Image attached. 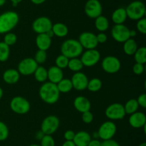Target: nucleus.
Wrapping results in <instances>:
<instances>
[{
  "mask_svg": "<svg viewBox=\"0 0 146 146\" xmlns=\"http://www.w3.org/2000/svg\"><path fill=\"white\" fill-rule=\"evenodd\" d=\"M62 146H76L74 143L73 141H66L65 142L63 143Z\"/></svg>",
  "mask_w": 146,
  "mask_h": 146,
  "instance_id": "obj_49",
  "label": "nucleus"
},
{
  "mask_svg": "<svg viewBox=\"0 0 146 146\" xmlns=\"http://www.w3.org/2000/svg\"><path fill=\"white\" fill-rule=\"evenodd\" d=\"M38 67V64L32 58H27L21 60L18 64V70L21 75L29 76L34 74Z\"/></svg>",
  "mask_w": 146,
  "mask_h": 146,
  "instance_id": "obj_12",
  "label": "nucleus"
},
{
  "mask_svg": "<svg viewBox=\"0 0 146 146\" xmlns=\"http://www.w3.org/2000/svg\"><path fill=\"white\" fill-rule=\"evenodd\" d=\"M20 74L17 70L10 68L6 70L3 74V80L8 84H14L19 80Z\"/></svg>",
  "mask_w": 146,
  "mask_h": 146,
  "instance_id": "obj_22",
  "label": "nucleus"
},
{
  "mask_svg": "<svg viewBox=\"0 0 146 146\" xmlns=\"http://www.w3.org/2000/svg\"><path fill=\"white\" fill-rule=\"evenodd\" d=\"M68 68H69L71 71H74V72H80L81 69L84 68V65H83L82 62H81V59L78 58H71L68 61Z\"/></svg>",
  "mask_w": 146,
  "mask_h": 146,
  "instance_id": "obj_30",
  "label": "nucleus"
},
{
  "mask_svg": "<svg viewBox=\"0 0 146 146\" xmlns=\"http://www.w3.org/2000/svg\"><path fill=\"white\" fill-rule=\"evenodd\" d=\"M138 146H146V143H145V142L142 143L140 144V145Z\"/></svg>",
  "mask_w": 146,
  "mask_h": 146,
  "instance_id": "obj_56",
  "label": "nucleus"
},
{
  "mask_svg": "<svg viewBox=\"0 0 146 146\" xmlns=\"http://www.w3.org/2000/svg\"><path fill=\"white\" fill-rule=\"evenodd\" d=\"M59 119L55 115H48L44 119L41 125V131L44 135H51L59 126Z\"/></svg>",
  "mask_w": 146,
  "mask_h": 146,
  "instance_id": "obj_7",
  "label": "nucleus"
},
{
  "mask_svg": "<svg viewBox=\"0 0 146 146\" xmlns=\"http://www.w3.org/2000/svg\"><path fill=\"white\" fill-rule=\"evenodd\" d=\"M34 78L38 82H45L48 79L47 70L43 66H38L34 73Z\"/></svg>",
  "mask_w": 146,
  "mask_h": 146,
  "instance_id": "obj_28",
  "label": "nucleus"
},
{
  "mask_svg": "<svg viewBox=\"0 0 146 146\" xmlns=\"http://www.w3.org/2000/svg\"><path fill=\"white\" fill-rule=\"evenodd\" d=\"M101 142L98 139H91L88 146H101Z\"/></svg>",
  "mask_w": 146,
  "mask_h": 146,
  "instance_id": "obj_46",
  "label": "nucleus"
},
{
  "mask_svg": "<svg viewBox=\"0 0 146 146\" xmlns=\"http://www.w3.org/2000/svg\"><path fill=\"white\" fill-rule=\"evenodd\" d=\"M94 120V115L90 111H86L82 113V121L83 122L86 124L91 123Z\"/></svg>",
  "mask_w": 146,
  "mask_h": 146,
  "instance_id": "obj_40",
  "label": "nucleus"
},
{
  "mask_svg": "<svg viewBox=\"0 0 146 146\" xmlns=\"http://www.w3.org/2000/svg\"><path fill=\"white\" fill-rule=\"evenodd\" d=\"M71 81L73 88H75L77 91H84L87 88L89 80L85 74L82 72H76L72 76Z\"/></svg>",
  "mask_w": 146,
  "mask_h": 146,
  "instance_id": "obj_16",
  "label": "nucleus"
},
{
  "mask_svg": "<svg viewBox=\"0 0 146 146\" xmlns=\"http://www.w3.org/2000/svg\"><path fill=\"white\" fill-rule=\"evenodd\" d=\"M19 17L15 11H8L0 14V34L10 32L18 24Z\"/></svg>",
  "mask_w": 146,
  "mask_h": 146,
  "instance_id": "obj_2",
  "label": "nucleus"
},
{
  "mask_svg": "<svg viewBox=\"0 0 146 146\" xmlns=\"http://www.w3.org/2000/svg\"><path fill=\"white\" fill-rule=\"evenodd\" d=\"M78 41L83 48H86V50L95 49L98 44L96 39V35L89 31L81 33Z\"/></svg>",
  "mask_w": 146,
  "mask_h": 146,
  "instance_id": "obj_14",
  "label": "nucleus"
},
{
  "mask_svg": "<svg viewBox=\"0 0 146 146\" xmlns=\"http://www.w3.org/2000/svg\"><path fill=\"white\" fill-rule=\"evenodd\" d=\"M52 22L46 17H40L36 19L32 24V29L36 34H46L52 28Z\"/></svg>",
  "mask_w": 146,
  "mask_h": 146,
  "instance_id": "obj_13",
  "label": "nucleus"
},
{
  "mask_svg": "<svg viewBox=\"0 0 146 146\" xmlns=\"http://www.w3.org/2000/svg\"><path fill=\"white\" fill-rule=\"evenodd\" d=\"M101 146H121L118 142L114 140L111 139L108 141H104L101 142Z\"/></svg>",
  "mask_w": 146,
  "mask_h": 146,
  "instance_id": "obj_44",
  "label": "nucleus"
},
{
  "mask_svg": "<svg viewBox=\"0 0 146 146\" xmlns=\"http://www.w3.org/2000/svg\"><path fill=\"white\" fill-rule=\"evenodd\" d=\"M136 36V31L135 30H130V38H133Z\"/></svg>",
  "mask_w": 146,
  "mask_h": 146,
  "instance_id": "obj_51",
  "label": "nucleus"
},
{
  "mask_svg": "<svg viewBox=\"0 0 146 146\" xmlns=\"http://www.w3.org/2000/svg\"><path fill=\"white\" fill-rule=\"evenodd\" d=\"M137 49H138V45H137L136 41L133 38H130L124 42L123 51L127 55H134Z\"/></svg>",
  "mask_w": 146,
  "mask_h": 146,
  "instance_id": "obj_25",
  "label": "nucleus"
},
{
  "mask_svg": "<svg viewBox=\"0 0 146 146\" xmlns=\"http://www.w3.org/2000/svg\"><path fill=\"white\" fill-rule=\"evenodd\" d=\"M102 87V82L101 80L98 78H91L88 81L87 88L91 92H97L99 91Z\"/></svg>",
  "mask_w": 146,
  "mask_h": 146,
  "instance_id": "obj_32",
  "label": "nucleus"
},
{
  "mask_svg": "<svg viewBox=\"0 0 146 146\" xmlns=\"http://www.w3.org/2000/svg\"><path fill=\"white\" fill-rule=\"evenodd\" d=\"M101 58V54L99 51L96 49L86 50L81 54L80 58L84 66L91 67L98 64Z\"/></svg>",
  "mask_w": 146,
  "mask_h": 146,
  "instance_id": "obj_9",
  "label": "nucleus"
},
{
  "mask_svg": "<svg viewBox=\"0 0 146 146\" xmlns=\"http://www.w3.org/2000/svg\"><path fill=\"white\" fill-rule=\"evenodd\" d=\"M36 45L38 50L46 51L51 45V38L46 34H38L36 38Z\"/></svg>",
  "mask_w": 146,
  "mask_h": 146,
  "instance_id": "obj_21",
  "label": "nucleus"
},
{
  "mask_svg": "<svg viewBox=\"0 0 146 146\" xmlns=\"http://www.w3.org/2000/svg\"><path fill=\"white\" fill-rule=\"evenodd\" d=\"M46 34L47 36H49L51 38H52V37L54 36V32H53L52 29H51V30H49V31H48L46 33Z\"/></svg>",
  "mask_w": 146,
  "mask_h": 146,
  "instance_id": "obj_52",
  "label": "nucleus"
},
{
  "mask_svg": "<svg viewBox=\"0 0 146 146\" xmlns=\"http://www.w3.org/2000/svg\"><path fill=\"white\" fill-rule=\"evenodd\" d=\"M31 1L33 4H36V5H39V4H41L45 2L46 0H31Z\"/></svg>",
  "mask_w": 146,
  "mask_h": 146,
  "instance_id": "obj_48",
  "label": "nucleus"
},
{
  "mask_svg": "<svg viewBox=\"0 0 146 146\" xmlns=\"http://www.w3.org/2000/svg\"><path fill=\"white\" fill-rule=\"evenodd\" d=\"M123 107L125 114L131 115V114L137 112L139 106H138L136 99H130L125 103V106H123Z\"/></svg>",
  "mask_w": 146,
  "mask_h": 146,
  "instance_id": "obj_29",
  "label": "nucleus"
},
{
  "mask_svg": "<svg viewBox=\"0 0 146 146\" xmlns=\"http://www.w3.org/2000/svg\"><path fill=\"white\" fill-rule=\"evenodd\" d=\"M129 123L133 128H141L146 125V116L143 112H135L131 114L129 118Z\"/></svg>",
  "mask_w": 146,
  "mask_h": 146,
  "instance_id": "obj_17",
  "label": "nucleus"
},
{
  "mask_svg": "<svg viewBox=\"0 0 146 146\" xmlns=\"http://www.w3.org/2000/svg\"><path fill=\"white\" fill-rule=\"evenodd\" d=\"M102 10V5L98 0H88L84 7L86 14L91 19H96L101 16Z\"/></svg>",
  "mask_w": 146,
  "mask_h": 146,
  "instance_id": "obj_15",
  "label": "nucleus"
},
{
  "mask_svg": "<svg viewBox=\"0 0 146 146\" xmlns=\"http://www.w3.org/2000/svg\"><path fill=\"white\" fill-rule=\"evenodd\" d=\"M105 114L110 120H121L126 115L124 110V107L122 104L115 103L106 108Z\"/></svg>",
  "mask_w": 146,
  "mask_h": 146,
  "instance_id": "obj_10",
  "label": "nucleus"
},
{
  "mask_svg": "<svg viewBox=\"0 0 146 146\" xmlns=\"http://www.w3.org/2000/svg\"><path fill=\"white\" fill-rule=\"evenodd\" d=\"M10 108L15 113L24 115L29 111L30 104L24 97L15 96L10 102Z\"/></svg>",
  "mask_w": 146,
  "mask_h": 146,
  "instance_id": "obj_5",
  "label": "nucleus"
},
{
  "mask_svg": "<svg viewBox=\"0 0 146 146\" xmlns=\"http://www.w3.org/2000/svg\"><path fill=\"white\" fill-rule=\"evenodd\" d=\"M29 146H41L40 145H37V144H32V145H29Z\"/></svg>",
  "mask_w": 146,
  "mask_h": 146,
  "instance_id": "obj_57",
  "label": "nucleus"
},
{
  "mask_svg": "<svg viewBox=\"0 0 146 146\" xmlns=\"http://www.w3.org/2000/svg\"><path fill=\"white\" fill-rule=\"evenodd\" d=\"M51 29L54 32V36L61 37V38L66 36L68 33V27L66 24H63V23L58 22L53 24Z\"/></svg>",
  "mask_w": 146,
  "mask_h": 146,
  "instance_id": "obj_24",
  "label": "nucleus"
},
{
  "mask_svg": "<svg viewBox=\"0 0 146 146\" xmlns=\"http://www.w3.org/2000/svg\"><path fill=\"white\" fill-rule=\"evenodd\" d=\"M102 68L108 74H115L121 67L120 60L114 56H108L103 59L101 63Z\"/></svg>",
  "mask_w": 146,
  "mask_h": 146,
  "instance_id": "obj_8",
  "label": "nucleus"
},
{
  "mask_svg": "<svg viewBox=\"0 0 146 146\" xmlns=\"http://www.w3.org/2000/svg\"><path fill=\"white\" fill-rule=\"evenodd\" d=\"M93 135H94V139H98V133H94V134H93Z\"/></svg>",
  "mask_w": 146,
  "mask_h": 146,
  "instance_id": "obj_55",
  "label": "nucleus"
},
{
  "mask_svg": "<svg viewBox=\"0 0 146 146\" xmlns=\"http://www.w3.org/2000/svg\"><path fill=\"white\" fill-rule=\"evenodd\" d=\"M127 17L132 20H139L145 15V6L143 1L136 0L130 3L125 8Z\"/></svg>",
  "mask_w": 146,
  "mask_h": 146,
  "instance_id": "obj_4",
  "label": "nucleus"
},
{
  "mask_svg": "<svg viewBox=\"0 0 146 146\" xmlns=\"http://www.w3.org/2000/svg\"><path fill=\"white\" fill-rule=\"evenodd\" d=\"M117 127L113 121H108L101 125L98 131V138L104 141H108L113 138L116 133Z\"/></svg>",
  "mask_w": 146,
  "mask_h": 146,
  "instance_id": "obj_6",
  "label": "nucleus"
},
{
  "mask_svg": "<svg viewBox=\"0 0 146 146\" xmlns=\"http://www.w3.org/2000/svg\"><path fill=\"white\" fill-rule=\"evenodd\" d=\"M107 38H108V37H107L106 34H104V32H101L98 35H96V39L98 44L99 43L104 44V43H105L107 41Z\"/></svg>",
  "mask_w": 146,
  "mask_h": 146,
  "instance_id": "obj_45",
  "label": "nucleus"
},
{
  "mask_svg": "<svg viewBox=\"0 0 146 146\" xmlns=\"http://www.w3.org/2000/svg\"><path fill=\"white\" fill-rule=\"evenodd\" d=\"M56 86L58 91L60 93H63V94H66V93L70 92L73 88V85L71 79H68V78H63L61 81H59L56 84Z\"/></svg>",
  "mask_w": 146,
  "mask_h": 146,
  "instance_id": "obj_27",
  "label": "nucleus"
},
{
  "mask_svg": "<svg viewBox=\"0 0 146 146\" xmlns=\"http://www.w3.org/2000/svg\"><path fill=\"white\" fill-rule=\"evenodd\" d=\"M74 106L76 111L83 113L90 111L91 104L88 98L82 96H80L74 99Z\"/></svg>",
  "mask_w": 146,
  "mask_h": 146,
  "instance_id": "obj_18",
  "label": "nucleus"
},
{
  "mask_svg": "<svg viewBox=\"0 0 146 146\" xmlns=\"http://www.w3.org/2000/svg\"><path fill=\"white\" fill-rule=\"evenodd\" d=\"M9 128L4 123L0 121V141H4L9 136Z\"/></svg>",
  "mask_w": 146,
  "mask_h": 146,
  "instance_id": "obj_37",
  "label": "nucleus"
},
{
  "mask_svg": "<svg viewBox=\"0 0 146 146\" xmlns=\"http://www.w3.org/2000/svg\"><path fill=\"white\" fill-rule=\"evenodd\" d=\"M10 1L12 3L13 6H14V7H16V6H17V4H19L20 2H21L23 0H10Z\"/></svg>",
  "mask_w": 146,
  "mask_h": 146,
  "instance_id": "obj_50",
  "label": "nucleus"
},
{
  "mask_svg": "<svg viewBox=\"0 0 146 146\" xmlns=\"http://www.w3.org/2000/svg\"><path fill=\"white\" fill-rule=\"evenodd\" d=\"M112 21L115 24H123L127 19V14L125 8L120 7L116 9L112 14Z\"/></svg>",
  "mask_w": 146,
  "mask_h": 146,
  "instance_id": "obj_23",
  "label": "nucleus"
},
{
  "mask_svg": "<svg viewBox=\"0 0 146 146\" xmlns=\"http://www.w3.org/2000/svg\"><path fill=\"white\" fill-rule=\"evenodd\" d=\"M74 136H75V133L71 130H68L64 133V139L67 141H73Z\"/></svg>",
  "mask_w": 146,
  "mask_h": 146,
  "instance_id": "obj_43",
  "label": "nucleus"
},
{
  "mask_svg": "<svg viewBox=\"0 0 146 146\" xmlns=\"http://www.w3.org/2000/svg\"><path fill=\"white\" fill-rule=\"evenodd\" d=\"M134 59L138 64H145L146 62V48L143 46L138 48L134 54Z\"/></svg>",
  "mask_w": 146,
  "mask_h": 146,
  "instance_id": "obj_31",
  "label": "nucleus"
},
{
  "mask_svg": "<svg viewBox=\"0 0 146 146\" xmlns=\"http://www.w3.org/2000/svg\"><path fill=\"white\" fill-rule=\"evenodd\" d=\"M17 37L15 34H13V33L9 32L7 33V34H5V36H4V41H3V42H4L7 45L10 46L14 45V44L17 42Z\"/></svg>",
  "mask_w": 146,
  "mask_h": 146,
  "instance_id": "obj_36",
  "label": "nucleus"
},
{
  "mask_svg": "<svg viewBox=\"0 0 146 146\" xmlns=\"http://www.w3.org/2000/svg\"><path fill=\"white\" fill-rule=\"evenodd\" d=\"M91 140V137L88 132L81 131L75 133L73 142L76 146H88Z\"/></svg>",
  "mask_w": 146,
  "mask_h": 146,
  "instance_id": "obj_20",
  "label": "nucleus"
},
{
  "mask_svg": "<svg viewBox=\"0 0 146 146\" xmlns=\"http://www.w3.org/2000/svg\"><path fill=\"white\" fill-rule=\"evenodd\" d=\"M7 0H0V7H2L3 5H4L6 3Z\"/></svg>",
  "mask_w": 146,
  "mask_h": 146,
  "instance_id": "obj_53",
  "label": "nucleus"
},
{
  "mask_svg": "<svg viewBox=\"0 0 146 146\" xmlns=\"http://www.w3.org/2000/svg\"><path fill=\"white\" fill-rule=\"evenodd\" d=\"M68 61H69V59L67 57L61 54V55L58 56L56 58V66L61 68V69L66 68V67H68Z\"/></svg>",
  "mask_w": 146,
  "mask_h": 146,
  "instance_id": "obj_34",
  "label": "nucleus"
},
{
  "mask_svg": "<svg viewBox=\"0 0 146 146\" xmlns=\"http://www.w3.org/2000/svg\"><path fill=\"white\" fill-rule=\"evenodd\" d=\"M47 58L46 51H42V50H38L35 54V58H34L37 64H42L45 63Z\"/></svg>",
  "mask_w": 146,
  "mask_h": 146,
  "instance_id": "obj_35",
  "label": "nucleus"
},
{
  "mask_svg": "<svg viewBox=\"0 0 146 146\" xmlns=\"http://www.w3.org/2000/svg\"><path fill=\"white\" fill-rule=\"evenodd\" d=\"M38 94L40 98L46 104H54L59 99L60 92L58 91L56 84L49 81L41 85Z\"/></svg>",
  "mask_w": 146,
  "mask_h": 146,
  "instance_id": "obj_1",
  "label": "nucleus"
},
{
  "mask_svg": "<svg viewBox=\"0 0 146 146\" xmlns=\"http://www.w3.org/2000/svg\"><path fill=\"white\" fill-rule=\"evenodd\" d=\"M83 50L84 48L78 40L74 38L66 40L61 46V54L67 57L68 59L78 58L82 54Z\"/></svg>",
  "mask_w": 146,
  "mask_h": 146,
  "instance_id": "obj_3",
  "label": "nucleus"
},
{
  "mask_svg": "<svg viewBox=\"0 0 146 146\" xmlns=\"http://www.w3.org/2000/svg\"><path fill=\"white\" fill-rule=\"evenodd\" d=\"M111 34L115 41L124 43L130 38V29L124 24H115L111 30Z\"/></svg>",
  "mask_w": 146,
  "mask_h": 146,
  "instance_id": "obj_11",
  "label": "nucleus"
},
{
  "mask_svg": "<svg viewBox=\"0 0 146 146\" xmlns=\"http://www.w3.org/2000/svg\"><path fill=\"white\" fill-rule=\"evenodd\" d=\"M95 27L98 31L104 32L109 27V21L106 17L101 15L95 19Z\"/></svg>",
  "mask_w": 146,
  "mask_h": 146,
  "instance_id": "obj_26",
  "label": "nucleus"
},
{
  "mask_svg": "<svg viewBox=\"0 0 146 146\" xmlns=\"http://www.w3.org/2000/svg\"><path fill=\"white\" fill-rule=\"evenodd\" d=\"M47 74H48V79L49 80V82L53 84H57L64 78L62 69L58 68L56 66L50 67L48 70H47Z\"/></svg>",
  "mask_w": 146,
  "mask_h": 146,
  "instance_id": "obj_19",
  "label": "nucleus"
},
{
  "mask_svg": "<svg viewBox=\"0 0 146 146\" xmlns=\"http://www.w3.org/2000/svg\"><path fill=\"white\" fill-rule=\"evenodd\" d=\"M144 64L135 63L133 66V72L136 75H141L144 72Z\"/></svg>",
  "mask_w": 146,
  "mask_h": 146,
  "instance_id": "obj_41",
  "label": "nucleus"
},
{
  "mask_svg": "<svg viewBox=\"0 0 146 146\" xmlns=\"http://www.w3.org/2000/svg\"><path fill=\"white\" fill-rule=\"evenodd\" d=\"M137 100V102H138V106L142 108H146V94H143L138 96V99Z\"/></svg>",
  "mask_w": 146,
  "mask_h": 146,
  "instance_id": "obj_42",
  "label": "nucleus"
},
{
  "mask_svg": "<svg viewBox=\"0 0 146 146\" xmlns=\"http://www.w3.org/2000/svg\"><path fill=\"white\" fill-rule=\"evenodd\" d=\"M137 29L141 34H146V19L142 18L141 19L138 20V22L136 24Z\"/></svg>",
  "mask_w": 146,
  "mask_h": 146,
  "instance_id": "obj_39",
  "label": "nucleus"
},
{
  "mask_svg": "<svg viewBox=\"0 0 146 146\" xmlns=\"http://www.w3.org/2000/svg\"><path fill=\"white\" fill-rule=\"evenodd\" d=\"M40 141L41 146H55V141L51 135H44Z\"/></svg>",
  "mask_w": 146,
  "mask_h": 146,
  "instance_id": "obj_38",
  "label": "nucleus"
},
{
  "mask_svg": "<svg viewBox=\"0 0 146 146\" xmlns=\"http://www.w3.org/2000/svg\"><path fill=\"white\" fill-rule=\"evenodd\" d=\"M9 46L3 41L0 42V62H4L7 61L9 57Z\"/></svg>",
  "mask_w": 146,
  "mask_h": 146,
  "instance_id": "obj_33",
  "label": "nucleus"
},
{
  "mask_svg": "<svg viewBox=\"0 0 146 146\" xmlns=\"http://www.w3.org/2000/svg\"><path fill=\"white\" fill-rule=\"evenodd\" d=\"M44 133L42 132V131H38V132L36 133V139L41 141V140L42 139L43 137H44Z\"/></svg>",
  "mask_w": 146,
  "mask_h": 146,
  "instance_id": "obj_47",
  "label": "nucleus"
},
{
  "mask_svg": "<svg viewBox=\"0 0 146 146\" xmlns=\"http://www.w3.org/2000/svg\"><path fill=\"white\" fill-rule=\"evenodd\" d=\"M3 94H4V91H3L2 88H1V87H0V99H1V98H2Z\"/></svg>",
  "mask_w": 146,
  "mask_h": 146,
  "instance_id": "obj_54",
  "label": "nucleus"
}]
</instances>
